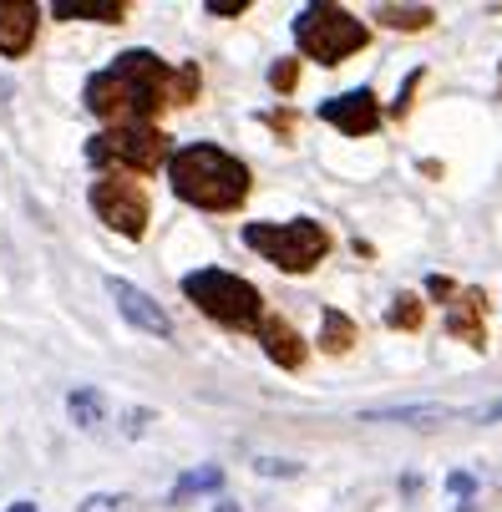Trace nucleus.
I'll list each match as a JSON object with an SVG mask.
<instances>
[{"label": "nucleus", "mask_w": 502, "mask_h": 512, "mask_svg": "<svg viewBox=\"0 0 502 512\" xmlns=\"http://www.w3.org/2000/svg\"><path fill=\"white\" fill-rule=\"evenodd\" d=\"M482 310H487L482 289H462V295L452 300V310H447V330H452V340H467L472 350H482V345H487V340H482Z\"/></svg>", "instance_id": "obj_12"}, {"label": "nucleus", "mask_w": 502, "mask_h": 512, "mask_svg": "<svg viewBox=\"0 0 502 512\" xmlns=\"http://www.w3.org/2000/svg\"><path fill=\"white\" fill-rule=\"evenodd\" d=\"M163 102H173V66L153 51H122L87 82V107L117 127H148Z\"/></svg>", "instance_id": "obj_1"}, {"label": "nucleus", "mask_w": 502, "mask_h": 512, "mask_svg": "<svg viewBox=\"0 0 502 512\" xmlns=\"http://www.w3.org/2000/svg\"><path fill=\"white\" fill-rule=\"evenodd\" d=\"M213 512H239V507H234V502H219V507H213Z\"/></svg>", "instance_id": "obj_27"}, {"label": "nucleus", "mask_w": 502, "mask_h": 512, "mask_svg": "<svg viewBox=\"0 0 502 512\" xmlns=\"http://www.w3.org/2000/svg\"><path fill=\"white\" fill-rule=\"evenodd\" d=\"M244 11V0H239V6H219V0H208V16H239Z\"/></svg>", "instance_id": "obj_25"}, {"label": "nucleus", "mask_w": 502, "mask_h": 512, "mask_svg": "<svg viewBox=\"0 0 502 512\" xmlns=\"http://www.w3.org/2000/svg\"><path fill=\"white\" fill-rule=\"evenodd\" d=\"M244 244L254 254H264L284 274H310L330 254V234L315 224V218H290V224H249L244 229Z\"/></svg>", "instance_id": "obj_4"}, {"label": "nucleus", "mask_w": 502, "mask_h": 512, "mask_svg": "<svg viewBox=\"0 0 502 512\" xmlns=\"http://www.w3.org/2000/svg\"><path fill=\"white\" fill-rule=\"evenodd\" d=\"M320 345H325L330 355H345V350L355 345V325H350L340 310H325V335H320Z\"/></svg>", "instance_id": "obj_17"}, {"label": "nucleus", "mask_w": 502, "mask_h": 512, "mask_svg": "<svg viewBox=\"0 0 502 512\" xmlns=\"http://www.w3.org/2000/svg\"><path fill=\"white\" fill-rule=\"evenodd\" d=\"M36 6L26 0H0V56H26L36 41Z\"/></svg>", "instance_id": "obj_10"}, {"label": "nucleus", "mask_w": 502, "mask_h": 512, "mask_svg": "<svg viewBox=\"0 0 502 512\" xmlns=\"http://www.w3.org/2000/svg\"><path fill=\"white\" fill-rule=\"evenodd\" d=\"M87 158L97 168H117V173H158L173 153L158 127H107L87 142Z\"/></svg>", "instance_id": "obj_6"}, {"label": "nucleus", "mask_w": 502, "mask_h": 512, "mask_svg": "<svg viewBox=\"0 0 502 512\" xmlns=\"http://www.w3.org/2000/svg\"><path fill=\"white\" fill-rule=\"evenodd\" d=\"M224 487V472L219 467H198V472H183L178 487H173V502H188L193 492H219Z\"/></svg>", "instance_id": "obj_16"}, {"label": "nucleus", "mask_w": 502, "mask_h": 512, "mask_svg": "<svg viewBox=\"0 0 502 512\" xmlns=\"http://www.w3.org/2000/svg\"><path fill=\"white\" fill-rule=\"evenodd\" d=\"M259 345L274 365H284V371H300L305 365V340L290 330V320H279V315L259 320Z\"/></svg>", "instance_id": "obj_11"}, {"label": "nucleus", "mask_w": 502, "mask_h": 512, "mask_svg": "<svg viewBox=\"0 0 502 512\" xmlns=\"http://www.w3.org/2000/svg\"><path fill=\"white\" fill-rule=\"evenodd\" d=\"M421 315H426V310H421L416 295H396V305L386 310V325H391V330H421Z\"/></svg>", "instance_id": "obj_18"}, {"label": "nucleus", "mask_w": 502, "mask_h": 512, "mask_svg": "<svg viewBox=\"0 0 502 512\" xmlns=\"http://www.w3.org/2000/svg\"><path fill=\"white\" fill-rule=\"evenodd\" d=\"M295 71H300L295 61H279V66L269 71V82H274V92H290V87H295Z\"/></svg>", "instance_id": "obj_21"}, {"label": "nucleus", "mask_w": 502, "mask_h": 512, "mask_svg": "<svg viewBox=\"0 0 502 512\" xmlns=\"http://www.w3.org/2000/svg\"><path fill=\"white\" fill-rule=\"evenodd\" d=\"M295 41L320 66H340L345 56H355V51L371 41V31L355 21L350 11H340V6H305L295 16Z\"/></svg>", "instance_id": "obj_5"}, {"label": "nucleus", "mask_w": 502, "mask_h": 512, "mask_svg": "<svg viewBox=\"0 0 502 512\" xmlns=\"http://www.w3.org/2000/svg\"><path fill=\"white\" fill-rule=\"evenodd\" d=\"M320 117H325L330 127H340L345 137H371L376 122H381V107H376V97H371L366 87H355V92H345V97H330V102L320 107Z\"/></svg>", "instance_id": "obj_9"}, {"label": "nucleus", "mask_w": 502, "mask_h": 512, "mask_svg": "<svg viewBox=\"0 0 502 512\" xmlns=\"http://www.w3.org/2000/svg\"><path fill=\"white\" fill-rule=\"evenodd\" d=\"M51 16H61V21H122L127 6L122 0H56Z\"/></svg>", "instance_id": "obj_13"}, {"label": "nucleus", "mask_w": 502, "mask_h": 512, "mask_svg": "<svg viewBox=\"0 0 502 512\" xmlns=\"http://www.w3.org/2000/svg\"><path fill=\"white\" fill-rule=\"evenodd\" d=\"M254 472H264V477H295L300 467H295V462H274V457H259V462H254Z\"/></svg>", "instance_id": "obj_22"}, {"label": "nucleus", "mask_w": 502, "mask_h": 512, "mask_svg": "<svg viewBox=\"0 0 502 512\" xmlns=\"http://www.w3.org/2000/svg\"><path fill=\"white\" fill-rule=\"evenodd\" d=\"M92 213L107 229L127 234V239L148 234V193H142L132 178H97L92 183Z\"/></svg>", "instance_id": "obj_7"}, {"label": "nucleus", "mask_w": 502, "mask_h": 512, "mask_svg": "<svg viewBox=\"0 0 502 512\" xmlns=\"http://www.w3.org/2000/svg\"><path fill=\"white\" fill-rule=\"evenodd\" d=\"M148 421H153V411H127V436H142Z\"/></svg>", "instance_id": "obj_23"}, {"label": "nucleus", "mask_w": 502, "mask_h": 512, "mask_svg": "<svg viewBox=\"0 0 502 512\" xmlns=\"http://www.w3.org/2000/svg\"><path fill=\"white\" fill-rule=\"evenodd\" d=\"M6 512H36V507H31V502H16V507H6Z\"/></svg>", "instance_id": "obj_26"}, {"label": "nucleus", "mask_w": 502, "mask_h": 512, "mask_svg": "<svg viewBox=\"0 0 502 512\" xmlns=\"http://www.w3.org/2000/svg\"><path fill=\"white\" fill-rule=\"evenodd\" d=\"M183 295L208 320H219L229 330H259V320H264V295H259L249 279L229 274V269H193L183 279Z\"/></svg>", "instance_id": "obj_3"}, {"label": "nucleus", "mask_w": 502, "mask_h": 512, "mask_svg": "<svg viewBox=\"0 0 502 512\" xmlns=\"http://www.w3.org/2000/svg\"><path fill=\"white\" fill-rule=\"evenodd\" d=\"M77 512H122V497H117V492H92Z\"/></svg>", "instance_id": "obj_20"}, {"label": "nucleus", "mask_w": 502, "mask_h": 512, "mask_svg": "<svg viewBox=\"0 0 502 512\" xmlns=\"http://www.w3.org/2000/svg\"><path fill=\"white\" fill-rule=\"evenodd\" d=\"M193 92H198V71L193 66L173 71V102H193Z\"/></svg>", "instance_id": "obj_19"}, {"label": "nucleus", "mask_w": 502, "mask_h": 512, "mask_svg": "<svg viewBox=\"0 0 502 512\" xmlns=\"http://www.w3.org/2000/svg\"><path fill=\"white\" fill-rule=\"evenodd\" d=\"M168 183L183 203L193 208H208V213H229L249 198V168L213 148V142H188V148H178L168 158Z\"/></svg>", "instance_id": "obj_2"}, {"label": "nucleus", "mask_w": 502, "mask_h": 512, "mask_svg": "<svg viewBox=\"0 0 502 512\" xmlns=\"http://www.w3.org/2000/svg\"><path fill=\"white\" fill-rule=\"evenodd\" d=\"M447 487H452L457 497H472V487H477V482H472L467 472H452V477H447Z\"/></svg>", "instance_id": "obj_24"}, {"label": "nucleus", "mask_w": 502, "mask_h": 512, "mask_svg": "<svg viewBox=\"0 0 502 512\" xmlns=\"http://www.w3.org/2000/svg\"><path fill=\"white\" fill-rule=\"evenodd\" d=\"M66 416L77 421L82 431H97V426L107 421V396H102V391H92V386L71 391V396H66Z\"/></svg>", "instance_id": "obj_14"}, {"label": "nucleus", "mask_w": 502, "mask_h": 512, "mask_svg": "<svg viewBox=\"0 0 502 512\" xmlns=\"http://www.w3.org/2000/svg\"><path fill=\"white\" fill-rule=\"evenodd\" d=\"M376 21L391 31H426L432 26V6H376Z\"/></svg>", "instance_id": "obj_15"}, {"label": "nucleus", "mask_w": 502, "mask_h": 512, "mask_svg": "<svg viewBox=\"0 0 502 512\" xmlns=\"http://www.w3.org/2000/svg\"><path fill=\"white\" fill-rule=\"evenodd\" d=\"M107 295L117 300V310H122V320H127L132 330H142V335H158V340H168V335H173L168 310L148 295V289H137V284H127V279H107Z\"/></svg>", "instance_id": "obj_8"}]
</instances>
